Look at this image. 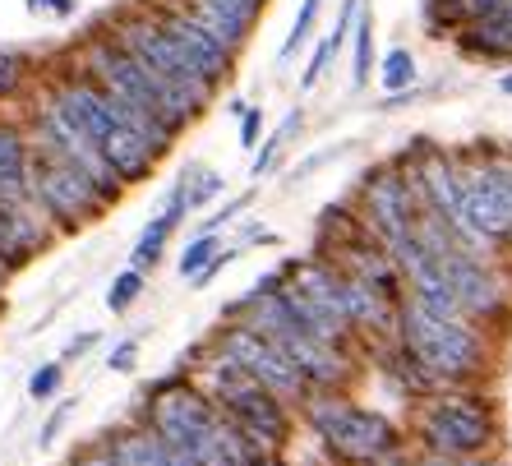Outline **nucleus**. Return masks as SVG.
I'll return each mask as SVG.
<instances>
[{
  "label": "nucleus",
  "instance_id": "nucleus-1",
  "mask_svg": "<svg viewBox=\"0 0 512 466\" xmlns=\"http://www.w3.org/2000/svg\"><path fill=\"white\" fill-rule=\"evenodd\" d=\"M56 102L84 125V134L102 148V157L116 167L120 180H139L153 171L162 148L139 130V120L120 107L102 84H70V88H60Z\"/></svg>",
  "mask_w": 512,
  "mask_h": 466
},
{
  "label": "nucleus",
  "instance_id": "nucleus-2",
  "mask_svg": "<svg viewBox=\"0 0 512 466\" xmlns=\"http://www.w3.org/2000/svg\"><path fill=\"white\" fill-rule=\"evenodd\" d=\"M157 430L171 448L190 453L199 466H245V448L236 434L222 430V420L203 407L199 397H171L157 411Z\"/></svg>",
  "mask_w": 512,
  "mask_h": 466
},
{
  "label": "nucleus",
  "instance_id": "nucleus-3",
  "mask_svg": "<svg viewBox=\"0 0 512 466\" xmlns=\"http://www.w3.org/2000/svg\"><path fill=\"white\" fill-rule=\"evenodd\" d=\"M28 185H33V194L51 213L70 217V222H79V217L93 213V208H102V199H107L88 171H79L70 157H60L56 148H47V144L37 148V157H28Z\"/></svg>",
  "mask_w": 512,
  "mask_h": 466
},
{
  "label": "nucleus",
  "instance_id": "nucleus-4",
  "mask_svg": "<svg viewBox=\"0 0 512 466\" xmlns=\"http://www.w3.org/2000/svg\"><path fill=\"white\" fill-rule=\"evenodd\" d=\"M406 342H411V351L425 360L429 370H439V374H466L480 356L476 337L466 333L462 323L439 319V314L420 310V305L406 310Z\"/></svg>",
  "mask_w": 512,
  "mask_h": 466
},
{
  "label": "nucleus",
  "instance_id": "nucleus-5",
  "mask_svg": "<svg viewBox=\"0 0 512 466\" xmlns=\"http://www.w3.org/2000/svg\"><path fill=\"white\" fill-rule=\"evenodd\" d=\"M310 420L319 425L323 439L346 457H379L393 448V425L374 416V411L346 407V402H323V407H310Z\"/></svg>",
  "mask_w": 512,
  "mask_h": 466
},
{
  "label": "nucleus",
  "instance_id": "nucleus-6",
  "mask_svg": "<svg viewBox=\"0 0 512 466\" xmlns=\"http://www.w3.org/2000/svg\"><path fill=\"white\" fill-rule=\"evenodd\" d=\"M153 24L162 28V37L176 47V56L190 65V74L199 79V84L213 88L217 79H227L231 74V47L227 42H217L208 28L194 24L185 10H157Z\"/></svg>",
  "mask_w": 512,
  "mask_h": 466
},
{
  "label": "nucleus",
  "instance_id": "nucleus-7",
  "mask_svg": "<svg viewBox=\"0 0 512 466\" xmlns=\"http://www.w3.org/2000/svg\"><path fill=\"white\" fill-rule=\"evenodd\" d=\"M213 388L222 393L236 420H245V430L254 434L259 443H277L282 439V411L273 407V397H268V383H259L250 370H240V365H217L213 370Z\"/></svg>",
  "mask_w": 512,
  "mask_h": 466
},
{
  "label": "nucleus",
  "instance_id": "nucleus-8",
  "mask_svg": "<svg viewBox=\"0 0 512 466\" xmlns=\"http://www.w3.org/2000/svg\"><path fill=\"white\" fill-rule=\"evenodd\" d=\"M37 139L47 148H56L60 157H70L79 171H88V176L97 180V190L102 194H116V167H111L107 157H102V148L93 144L84 134V125L70 116V111L60 107V102H51L47 111H42V120H37Z\"/></svg>",
  "mask_w": 512,
  "mask_h": 466
},
{
  "label": "nucleus",
  "instance_id": "nucleus-9",
  "mask_svg": "<svg viewBox=\"0 0 512 466\" xmlns=\"http://www.w3.org/2000/svg\"><path fill=\"white\" fill-rule=\"evenodd\" d=\"M222 356H227L231 365H240V370H250L259 383L277 388V393H296V388H300V370L291 365V356L277 347L273 337H263L259 328L231 333L227 347H222Z\"/></svg>",
  "mask_w": 512,
  "mask_h": 466
},
{
  "label": "nucleus",
  "instance_id": "nucleus-10",
  "mask_svg": "<svg viewBox=\"0 0 512 466\" xmlns=\"http://www.w3.org/2000/svg\"><path fill=\"white\" fill-rule=\"evenodd\" d=\"M120 47L130 51L139 65H148L153 74H162L167 84H180V88H190V93H213L208 84H199L190 74V65L176 56V47H171L167 37H162V28L153 24V19H130V24H120Z\"/></svg>",
  "mask_w": 512,
  "mask_h": 466
},
{
  "label": "nucleus",
  "instance_id": "nucleus-11",
  "mask_svg": "<svg viewBox=\"0 0 512 466\" xmlns=\"http://www.w3.org/2000/svg\"><path fill=\"white\" fill-rule=\"evenodd\" d=\"M425 245L434 254H439V263H443V273H448V282H453V291H457V300H462V310H494L499 305V287H494V277L480 268L471 254H462V250H453L448 240H439L434 231H425Z\"/></svg>",
  "mask_w": 512,
  "mask_h": 466
},
{
  "label": "nucleus",
  "instance_id": "nucleus-12",
  "mask_svg": "<svg viewBox=\"0 0 512 466\" xmlns=\"http://www.w3.org/2000/svg\"><path fill=\"white\" fill-rule=\"evenodd\" d=\"M425 430L443 453H476L480 443L489 439V420H485V411L471 407V402H443V407L429 411Z\"/></svg>",
  "mask_w": 512,
  "mask_h": 466
},
{
  "label": "nucleus",
  "instance_id": "nucleus-13",
  "mask_svg": "<svg viewBox=\"0 0 512 466\" xmlns=\"http://www.w3.org/2000/svg\"><path fill=\"white\" fill-rule=\"evenodd\" d=\"M370 217H374V227L388 236V245H402L406 236H411V222H406V190H402V180L393 176H383L370 185Z\"/></svg>",
  "mask_w": 512,
  "mask_h": 466
},
{
  "label": "nucleus",
  "instance_id": "nucleus-14",
  "mask_svg": "<svg viewBox=\"0 0 512 466\" xmlns=\"http://www.w3.org/2000/svg\"><path fill=\"white\" fill-rule=\"evenodd\" d=\"M185 213H190V204H185V190H180L176 199L167 204V213H157L153 222H148V231H143L139 245H134V268H139V273H143V268H153V263L162 259V245H167V236L176 231V222Z\"/></svg>",
  "mask_w": 512,
  "mask_h": 466
},
{
  "label": "nucleus",
  "instance_id": "nucleus-15",
  "mask_svg": "<svg viewBox=\"0 0 512 466\" xmlns=\"http://www.w3.org/2000/svg\"><path fill=\"white\" fill-rule=\"evenodd\" d=\"M471 37H480L476 47L489 51V56H508L512 51V14L494 10V14H485V19H476V33Z\"/></svg>",
  "mask_w": 512,
  "mask_h": 466
},
{
  "label": "nucleus",
  "instance_id": "nucleus-16",
  "mask_svg": "<svg viewBox=\"0 0 512 466\" xmlns=\"http://www.w3.org/2000/svg\"><path fill=\"white\" fill-rule=\"evenodd\" d=\"M383 88H388V93H402V88H411L416 84V56H411V51L406 47H397V51H388V56H383Z\"/></svg>",
  "mask_w": 512,
  "mask_h": 466
},
{
  "label": "nucleus",
  "instance_id": "nucleus-17",
  "mask_svg": "<svg viewBox=\"0 0 512 466\" xmlns=\"http://www.w3.org/2000/svg\"><path fill=\"white\" fill-rule=\"evenodd\" d=\"M319 10H323V0H300V14H296V24H291V37L282 42V60H291L300 47H305V37H310Z\"/></svg>",
  "mask_w": 512,
  "mask_h": 466
},
{
  "label": "nucleus",
  "instance_id": "nucleus-18",
  "mask_svg": "<svg viewBox=\"0 0 512 466\" xmlns=\"http://www.w3.org/2000/svg\"><path fill=\"white\" fill-rule=\"evenodd\" d=\"M370 56H374V24L370 14H356V74H351L356 88L370 79Z\"/></svg>",
  "mask_w": 512,
  "mask_h": 466
},
{
  "label": "nucleus",
  "instance_id": "nucleus-19",
  "mask_svg": "<svg viewBox=\"0 0 512 466\" xmlns=\"http://www.w3.org/2000/svg\"><path fill=\"white\" fill-rule=\"evenodd\" d=\"M143 291V277H139V268L134 273H120L116 282H111V291H107V310L111 314H120V310H130L134 305V296Z\"/></svg>",
  "mask_w": 512,
  "mask_h": 466
},
{
  "label": "nucleus",
  "instance_id": "nucleus-20",
  "mask_svg": "<svg viewBox=\"0 0 512 466\" xmlns=\"http://www.w3.org/2000/svg\"><path fill=\"white\" fill-rule=\"evenodd\" d=\"M296 130H300V111H291V116L282 120V130H277L273 139H268V144H263V153L254 157V176H263V171L273 167V157L282 153V144H286V139H291V134H296Z\"/></svg>",
  "mask_w": 512,
  "mask_h": 466
},
{
  "label": "nucleus",
  "instance_id": "nucleus-21",
  "mask_svg": "<svg viewBox=\"0 0 512 466\" xmlns=\"http://www.w3.org/2000/svg\"><path fill=\"white\" fill-rule=\"evenodd\" d=\"M213 254H217V245H213V231H203V236L194 240L190 250H185V259H180V277H194V273H199V268H203V263L213 259Z\"/></svg>",
  "mask_w": 512,
  "mask_h": 466
},
{
  "label": "nucleus",
  "instance_id": "nucleus-22",
  "mask_svg": "<svg viewBox=\"0 0 512 466\" xmlns=\"http://www.w3.org/2000/svg\"><path fill=\"white\" fill-rule=\"evenodd\" d=\"M222 185H227L222 176H213V171H203L199 185H194V190H185V204H190V208L208 204V199H217V194H222Z\"/></svg>",
  "mask_w": 512,
  "mask_h": 466
},
{
  "label": "nucleus",
  "instance_id": "nucleus-23",
  "mask_svg": "<svg viewBox=\"0 0 512 466\" xmlns=\"http://www.w3.org/2000/svg\"><path fill=\"white\" fill-rule=\"evenodd\" d=\"M60 388V365H42V370L28 379V393L33 397H51Z\"/></svg>",
  "mask_w": 512,
  "mask_h": 466
},
{
  "label": "nucleus",
  "instance_id": "nucleus-24",
  "mask_svg": "<svg viewBox=\"0 0 512 466\" xmlns=\"http://www.w3.org/2000/svg\"><path fill=\"white\" fill-rule=\"evenodd\" d=\"M259 130H263V111L259 107H245V111H240V144L254 148V144H259Z\"/></svg>",
  "mask_w": 512,
  "mask_h": 466
},
{
  "label": "nucleus",
  "instance_id": "nucleus-25",
  "mask_svg": "<svg viewBox=\"0 0 512 466\" xmlns=\"http://www.w3.org/2000/svg\"><path fill=\"white\" fill-rule=\"evenodd\" d=\"M28 10L33 14H51V19H70L79 10V0H28Z\"/></svg>",
  "mask_w": 512,
  "mask_h": 466
},
{
  "label": "nucleus",
  "instance_id": "nucleus-26",
  "mask_svg": "<svg viewBox=\"0 0 512 466\" xmlns=\"http://www.w3.org/2000/svg\"><path fill=\"white\" fill-rule=\"evenodd\" d=\"M19 70H24V60L14 56V51H0V93H10L19 84Z\"/></svg>",
  "mask_w": 512,
  "mask_h": 466
},
{
  "label": "nucleus",
  "instance_id": "nucleus-27",
  "mask_svg": "<svg viewBox=\"0 0 512 466\" xmlns=\"http://www.w3.org/2000/svg\"><path fill=\"white\" fill-rule=\"evenodd\" d=\"M134 356H139V347H134V342H120V347H116V351H111V360H107V370H116V374L134 370Z\"/></svg>",
  "mask_w": 512,
  "mask_h": 466
},
{
  "label": "nucleus",
  "instance_id": "nucleus-28",
  "mask_svg": "<svg viewBox=\"0 0 512 466\" xmlns=\"http://www.w3.org/2000/svg\"><path fill=\"white\" fill-rule=\"evenodd\" d=\"M508 0H462V10L471 14V19H485V14H494V10H503Z\"/></svg>",
  "mask_w": 512,
  "mask_h": 466
},
{
  "label": "nucleus",
  "instance_id": "nucleus-29",
  "mask_svg": "<svg viewBox=\"0 0 512 466\" xmlns=\"http://www.w3.org/2000/svg\"><path fill=\"white\" fill-rule=\"evenodd\" d=\"M240 208H245V199H236V204H227V208H222V213H213V217H208V222H203V231H217V227H227V222H231V217L240 213Z\"/></svg>",
  "mask_w": 512,
  "mask_h": 466
},
{
  "label": "nucleus",
  "instance_id": "nucleus-30",
  "mask_svg": "<svg viewBox=\"0 0 512 466\" xmlns=\"http://www.w3.org/2000/svg\"><path fill=\"white\" fill-rule=\"evenodd\" d=\"M93 342H97V333H84V337H74L70 347H65V356H70V360H74V356H84V351L93 347Z\"/></svg>",
  "mask_w": 512,
  "mask_h": 466
},
{
  "label": "nucleus",
  "instance_id": "nucleus-31",
  "mask_svg": "<svg viewBox=\"0 0 512 466\" xmlns=\"http://www.w3.org/2000/svg\"><path fill=\"white\" fill-rule=\"evenodd\" d=\"M60 425H65V407H60L56 416L47 420V430H42V443H51V439H56V434H60Z\"/></svg>",
  "mask_w": 512,
  "mask_h": 466
},
{
  "label": "nucleus",
  "instance_id": "nucleus-32",
  "mask_svg": "<svg viewBox=\"0 0 512 466\" xmlns=\"http://www.w3.org/2000/svg\"><path fill=\"white\" fill-rule=\"evenodd\" d=\"M227 5H236V10H245V14H259L263 10V0H227Z\"/></svg>",
  "mask_w": 512,
  "mask_h": 466
},
{
  "label": "nucleus",
  "instance_id": "nucleus-33",
  "mask_svg": "<svg viewBox=\"0 0 512 466\" xmlns=\"http://www.w3.org/2000/svg\"><path fill=\"white\" fill-rule=\"evenodd\" d=\"M245 466H277V462H268V457H245Z\"/></svg>",
  "mask_w": 512,
  "mask_h": 466
},
{
  "label": "nucleus",
  "instance_id": "nucleus-34",
  "mask_svg": "<svg viewBox=\"0 0 512 466\" xmlns=\"http://www.w3.org/2000/svg\"><path fill=\"white\" fill-rule=\"evenodd\" d=\"M503 93H512V74H508V79H503Z\"/></svg>",
  "mask_w": 512,
  "mask_h": 466
},
{
  "label": "nucleus",
  "instance_id": "nucleus-35",
  "mask_svg": "<svg viewBox=\"0 0 512 466\" xmlns=\"http://www.w3.org/2000/svg\"><path fill=\"white\" fill-rule=\"evenodd\" d=\"M93 466H120V462H93Z\"/></svg>",
  "mask_w": 512,
  "mask_h": 466
},
{
  "label": "nucleus",
  "instance_id": "nucleus-36",
  "mask_svg": "<svg viewBox=\"0 0 512 466\" xmlns=\"http://www.w3.org/2000/svg\"><path fill=\"white\" fill-rule=\"evenodd\" d=\"M503 10H508V14H512V0H508V5H503Z\"/></svg>",
  "mask_w": 512,
  "mask_h": 466
}]
</instances>
